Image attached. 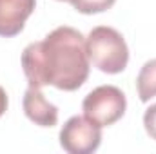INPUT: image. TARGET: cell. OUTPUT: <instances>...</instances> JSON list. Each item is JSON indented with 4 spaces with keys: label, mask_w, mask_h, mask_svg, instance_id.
Instances as JSON below:
<instances>
[{
    "label": "cell",
    "mask_w": 156,
    "mask_h": 154,
    "mask_svg": "<svg viewBox=\"0 0 156 154\" xmlns=\"http://www.w3.org/2000/svg\"><path fill=\"white\" fill-rule=\"evenodd\" d=\"M89 62L102 73L118 75L129 64V47L122 33L109 26L91 29L85 38Z\"/></svg>",
    "instance_id": "cell-2"
},
{
    "label": "cell",
    "mask_w": 156,
    "mask_h": 154,
    "mask_svg": "<svg viewBox=\"0 0 156 154\" xmlns=\"http://www.w3.org/2000/svg\"><path fill=\"white\" fill-rule=\"evenodd\" d=\"M7 103H9V102H7V94H5V91L0 87V118L4 116L5 111H7Z\"/></svg>",
    "instance_id": "cell-10"
},
{
    "label": "cell",
    "mask_w": 156,
    "mask_h": 154,
    "mask_svg": "<svg viewBox=\"0 0 156 154\" xmlns=\"http://www.w3.org/2000/svg\"><path fill=\"white\" fill-rule=\"evenodd\" d=\"M89 56L83 35L69 26L53 29L40 42L22 51V69L31 87L53 85L60 91H76L89 78Z\"/></svg>",
    "instance_id": "cell-1"
},
{
    "label": "cell",
    "mask_w": 156,
    "mask_h": 154,
    "mask_svg": "<svg viewBox=\"0 0 156 154\" xmlns=\"http://www.w3.org/2000/svg\"><path fill=\"white\" fill-rule=\"evenodd\" d=\"M102 143V127L87 116H71L60 131V145L69 154H91Z\"/></svg>",
    "instance_id": "cell-4"
},
{
    "label": "cell",
    "mask_w": 156,
    "mask_h": 154,
    "mask_svg": "<svg viewBox=\"0 0 156 154\" xmlns=\"http://www.w3.org/2000/svg\"><path fill=\"white\" fill-rule=\"evenodd\" d=\"M35 7L37 0H0V37H16Z\"/></svg>",
    "instance_id": "cell-5"
},
{
    "label": "cell",
    "mask_w": 156,
    "mask_h": 154,
    "mask_svg": "<svg viewBox=\"0 0 156 154\" xmlns=\"http://www.w3.org/2000/svg\"><path fill=\"white\" fill-rule=\"evenodd\" d=\"M136 91L140 102L147 103L151 98L156 96V58L147 60L136 78Z\"/></svg>",
    "instance_id": "cell-7"
},
{
    "label": "cell",
    "mask_w": 156,
    "mask_h": 154,
    "mask_svg": "<svg viewBox=\"0 0 156 154\" xmlns=\"http://www.w3.org/2000/svg\"><path fill=\"white\" fill-rule=\"evenodd\" d=\"M144 127H145V132L153 140H156V103H153L145 111V114H144Z\"/></svg>",
    "instance_id": "cell-9"
},
{
    "label": "cell",
    "mask_w": 156,
    "mask_h": 154,
    "mask_svg": "<svg viewBox=\"0 0 156 154\" xmlns=\"http://www.w3.org/2000/svg\"><path fill=\"white\" fill-rule=\"evenodd\" d=\"M22 107L26 116L40 127H55L58 123V107L45 100L38 87H27L24 93Z\"/></svg>",
    "instance_id": "cell-6"
},
{
    "label": "cell",
    "mask_w": 156,
    "mask_h": 154,
    "mask_svg": "<svg viewBox=\"0 0 156 154\" xmlns=\"http://www.w3.org/2000/svg\"><path fill=\"white\" fill-rule=\"evenodd\" d=\"M69 2L82 15H96L111 9L116 0H69Z\"/></svg>",
    "instance_id": "cell-8"
},
{
    "label": "cell",
    "mask_w": 156,
    "mask_h": 154,
    "mask_svg": "<svg viewBox=\"0 0 156 154\" xmlns=\"http://www.w3.org/2000/svg\"><path fill=\"white\" fill-rule=\"evenodd\" d=\"M127 109V98L116 85H100L93 89L82 102L83 116L100 127H109L122 120Z\"/></svg>",
    "instance_id": "cell-3"
},
{
    "label": "cell",
    "mask_w": 156,
    "mask_h": 154,
    "mask_svg": "<svg viewBox=\"0 0 156 154\" xmlns=\"http://www.w3.org/2000/svg\"><path fill=\"white\" fill-rule=\"evenodd\" d=\"M60 2H69V0H60Z\"/></svg>",
    "instance_id": "cell-11"
}]
</instances>
